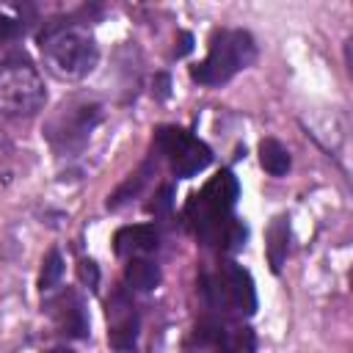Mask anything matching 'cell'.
Returning a JSON list of instances; mask_svg holds the SVG:
<instances>
[{"instance_id":"obj_1","label":"cell","mask_w":353,"mask_h":353,"mask_svg":"<svg viewBox=\"0 0 353 353\" xmlns=\"http://www.w3.org/2000/svg\"><path fill=\"white\" fill-rule=\"evenodd\" d=\"M237 193H240L237 176L232 171H218L199 193L190 196L185 215H188L193 232L204 243H218V245L226 243L229 226L234 223L232 207L237 201Z\"/></svg>"},{"instance_id":"obj_2","label":"cell","mask_w":353,"mask_h":353,"mask_svg":"<svg viewBox=\"0 0 353 353\" xmlns=\"http://www.w3.org/2000/svg\"><path fill=\"white\" fill-rule=\"evenodd\" d=\"M256 58V47L251 33L245 30H218L210 41V52L201 63L190 69V77L201 85H221L232 80L237 72L251 66Z\"/></svg>"},{"instance_id":"obj_3","label":"cell","mask_w":353,"mask_h":353,"mask_svg":"<svg viewBox=\"0 0 353 353\" xmlns=\"http://www.w3.org/2000/svg\"><path fill=\"white\" fill-rule=\"evenodd\" d=\"M39 41L50 63L66 77H83L99 61L97 41L91 39L88 30L77 25H50Z\"/></svg>"},{"instance_id":"obj_4","label":"cell","mask_w":353,"mask_h":353,"mask_svg":"<svg viewBox=\"0 0 353 353\" xmlns=\"http://www.w3.org/2000/svg\"><path fill=\"white\" fill-rule=\"evenodd\" d=\"M204 295L210 306L226 317H248L256 309L254 279L237 262H223L215 273L204 276Z\"/></svg>"},{"instance_id":"obj_5","label":"cell","mask_w":353,"mask_h":353,"mask_svg":"<svg viewBox=\"0 0 353 353\" xmlns=\"http://www.w3.org/2000/svg\"><path fill=\"white\" fill-rule=\"evenodd\" d=\"M47 88L39 72L28 63H8L0 69V113L33 116L44 108Z\"/></svg>"},{"instance_id":"obj_6","label":"cell","mask_w":353,"mask_h":353,"mask_svg":"<svg viewBox=\"0 0 353 353\" xmlns=\"http://www.w3.org/2000/svg\"><path fill=\"white\" fill-rule=\"evenodd\" d=\"M99 116H102L99 113V105H94V102H69V105H61L58 113L47 124V138H50V143L58 152L80 149L88 141L91 130L97 127Z\"/></svg>"},{"instance_id":"obj_7","label":"cell","mask_w":353,"mask_h":353,"mask_svg":"<svg viewBox=\"0 0 353 353\" xmlns=\"http://www.w3.org/2000/svg\"><path fill=\"white\" fill-rule=\"evenodd\" d=\"M154 143H157V149L168 157L174 174L182 176V179H188V176H193V174H199V171H204V168L210 165V160H212L210 146H207L204 141L193 138V135H190L188 130H182V127H160V130L154 132Z\"/></svg>"},{"instance_id":"obj_8","label":"cell","mask_w":353,"mask_h":353,"mask_svg":"<svg viewBox=\"0 0 353 353\" xmlns=\"http://www.w3.org/2000/svg\"><path fill=\"white\" fill-rule=\"evenodd\" d=\"M47 314L52 317L58 334L69 336V339H83L88 336V309H85V301L77 290L66 287L55 295L47 298Z\"/></svg>"},{"instance_id":"obj_9","label":"cell","mask_w":353,"mask_h":353,"mask_svg":"<svg viewBox=\"0 0 353 353\" xmlns=\"http://www.w3.org/2000/svg\"><path fill=\"white\" fill-rule=\"evenodd\" d=\"M138 312L124 290H116L108 298V342L116 350H132L138 342Z\"/></svg>"},{"instance_id":"obj_10","label":"cell","mask_w":353,"mask_h":353,"mask_svg":"<svg viewBox=\"0 0 353 353\" xmlns=\"http://www.w3.org/2000/svg\"><path fill=\"white\" fill-rule=\"evenodd\" d=\"M157 240H160V234H157L154 223H135V226H124L113 234V248L119 256L132 259V256L154 251Z\"/></svg>"},{"instance_id":"obj_11","label":"cell","mask_w":353,"mask_h":353,"mask_svg":"<svg viewBox=\"0 0 353 353\" xmlns=\"http://www.w3.org/2000/svg\"><path fill=\"white\" fill-rule=\"evenodd\" d=\"M124 279L130 284V290H138V292H149L160 284V268L146 259V256H132L124 268Z\"/></svg>"},{"instance_id":"obj_12","label":"cell","mask_w":353,"mask_h":353,"mask_svg":"<svg viewBox=\"0 0 353 353\" xmlns=\"http://www.w3.org/2000/svg\"><path fill=\"white\" fill-rule=\"evenodd\" d=\"M287 245H290V223L284 215H279L268 226V262H270L273 273L281 270V265L287 259Z\"/></svg>"},{"instance_id":"obj_13","label":"cell","mask_w":353,"mask_h":353,"mask_svg":"<svg viewBox=\"0 0 353 353\" xmlns=\"http://www.w3.org/2000/svg\"><path fill=\"white\" fill-rule=\"evenodd\" d=\"M259 163L268 174L273 176H284L290 171V152L276 141V138H265L259 143Z\"/></svg>"},{"instance_id":"obj_14","label":"cell","mask_w":353,"mask_h":353,"mask_svg":"<svg viewBox=\"0 0 353 353\" xmlns=\"http://www.w3.org/2000/svg\"><path fill=\"white\" fill-rule=\"evenodd\" d=\"M61 276H63V259H61V254H58V251H50V254L44 256V262H41L39 290H41V292H52V290L58 287Z\"/></svg>"},{"instance_id":"obj_15","label":"cell","mask_w":353,"mask_h":353,"mask_svg":"<svg viewBox=\"0 0 353 353\" xmlns=\"http://www.w3.org/2000/svg\"><path fill=\"white\" fill-rule=\"evenodd\" d=\"M77 273H80V281H83L88 290H97V284H99V268H97L94 259H80Z\"/></svg>"},{"instance_id":"obj_16","label":"cell","mask_w":353,"mask_h":353,"mask_svg":"<svg viewBox=\"0 0 353 353\" xmlns=\"http://www.w3.org/2000/svg\"><path fill=\"white\" fill-rule=\"evenodd\" d=\"M190 50H193V36H190L188 30H182V33H179V47L174 50V55L182 58V55H188Z\"/></svg>"},{"instance_id":"obj_17","label":"cell","mask_w":353,"mask_h":353,"mask_svg":"<svg viewBox=\"0 0 353 353\" xmlns=\"http://www.w3.org/2000/svg\"><path fill=\"white\" fill-rule=\"evenodd\" d=\"M168 204H171V188H163V193H160V196H157V201H154V204H152V210H154V212H157V210H165V207H168Z\"/></svg>"},{"instance_id":"obj_18","label":"cell","mask_w":353,"mask_h":353,"mask_svg":"<svg viewBox=\"0 0 353 353\" xmlns=\"http://www.w3.org/2000/svg\"><path fill=\"white\" fill-rule=\"evenodd\" d=\"M14 33V22L6 17V14H0V41L6 39V36H11Z\"/></svg>"},{"instance_id":"obj_19","label":"cell","mask_w":353,"mask_h":353,"mask_svg":"<svg viewBox=\"0 0 353 353\" xmlns=\"http://www.w3.org/2000/svg\"><path fill=\"white\" fill-rule=\"evenodd\" d=\"M157 97H168V74H157Z\"/></svg>"},{"instance_id":"obj_20","label":"cell","mask_w":353,"mask_h":353,"mask_svg":"<svg viewBox=\"0 0 353 353\" xmlns=\"http://www.w3.org/2000/svg\"><path fill=\"white\" fill-rule=\"evenodd\" d=\"M47 353H72L69 347H52V350H47Z\"/></svg>"}]
</instances>
